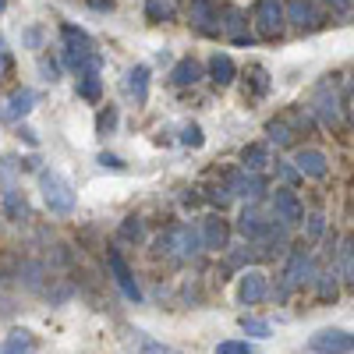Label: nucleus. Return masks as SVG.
Returning a JSON list of instances; mask_svg holds the SVG:
<instances>
[{
  "label": "nucleus",
  "instance_id": "f257e3e1",
  "mask_svg": "<svg viewBox=\"0 0 354 354\" xmlns=\"http://www.w3.org/2000/svg\"><path fill=\"white\" fill-rule=\"evenodd\" d=\"M39 192H43V202L50 213L57 216L75 213V188L61 170H39Z\"/></svg>",
  "mask_w": 354,
  "mask_h": 354
},
{
  "label": "nucleus",
  "instance_id": "f03ea898",
  "mask_svg": "<svg viewBox=\"0 0 354 354\" xmlns=\"http://www.w3.org/2000/svg\"><path fill=\"white\" fill-rule=\"evenodd\" d=\"M156 252L170 255V259H192V255L202 252V234L192 223H177V227L163 230L156 238Z\"/></svg>",
  "mask_w": 354,
  "mask_h": 354
},
{
  "label": "nucleus",
  "instance_id": "7ed1b4c3",
  "mask_svg": "<svg viewBox=\"0 0 354 354\" xmlns=\"http://www.w3.org/2000/svg\"><path fill=\"white\" fill-rule=\"evenodd\" d=\"M308 280H315V277H312V255H308L305 245H301V248L290 252V259H287V266H283V277H280V283H277V298H280V301L290 298V294L298 290L301 283H308Z\"/></svg>",
  "mask_w": 354,
  "mask_h": 354
},
{
  "label": "nucleus",
  "instance_id": "20e7f679",
  "mask_svg": "<svg viewBox=\"0 0 354 354\" xmlns=\"http://www.w3.org/2000/svg\"><path fill=\"white\" fill-rule=\"evenodd\" d=\"M283 21H287V4L283 0H255V28H259V36H266V39L280 36Z\"/></svg>",
  "mask_w": 354,
  "mask_h": 354
},
{
  "label": "nucleus",
  "instance_id": "39448f33",
  "mask_svg": "<svg viewBox=\"0 0 354 354\" xmlns=\"http://www.w3.org/2000/svg\"><path fill=\"white\" fill-rule=\"evenodd\" d=\"M312 110L319 113V121L326 128H340V96L333 93V82H322L312 96Z\"/></svg>",
  "mask_w": 354,
  "mask_h": 354
},
{
  "label": "nucleus",
  "instance_id": "423d86ee",
  "mask_svg": "<svg viewBox=\"0 0 354 354\" xmlns=\"http://www.w3.org/2000/svg\"><path fill=\"white\" fill-rule=\"evenodd\" d=\"M273 220H280V227H298L305 220V205L298 202V195L290 188L273 192Z\"/></svg>",
  "mask_w": 354,
  "mask_h": 354
},
{
  "label": "nucleus",
  "instance_id": "0eeeda50",
  "mask_svg": "<svg viewBox=\"0 0 354 354\" xmlns=\"http://www.w3.org/2000/svg\"><path fill=\"white\" fill-rule=\"evenodd\" d=\"M308 347L315 354H351L354 351V333H347V330H319L308 340Z\"/></svg>",
  "mask_w": 354,
  "mask_h": 354
},
{
  "label": "nucleus",
  "instance_id": "6e6552de",
  "mask_svg": "<svg viewBox=\"0 0 354 354\" xmlns=\"http://www.w3.org/2000/svg\"><path fill=\"white\" fill-rule=\"evenodd\" d=\"M220 32L230 36V43H238V46H252L255 43V36L248 32V21H245V15L238 8H223L220 11Z\"/></svg>",
  "mask_w": 354,
  "mask_h": 354
},
{
  "label": "nucleus",
  "instance_id": "1a4fd4ad",
  "mask_svg": "<svg viewBox=\"0 0 354 354\" xmlns=\"http://www.w3.org/2000/svg\"><path fill=\"white\" fill-rule=\"evenodd\" d=\"M36 100H39V96L32 93V88H15V93H11L4 103H0V121H4V124L21 121V117L36 106Z\"/></svg>",
  "mask_w": 354,
  "mask_h": 354
},
{
  "label": "nucleus",
  "instance_id": "9d476101",
  "mask_svg": "<svg viewBox=\"0 0 354 354\" xmlns=\"http://www.w3.org/2000/svg\"><path fill=\"white\" fill-rule=\"evenodd\" d=\"M238 230L245 234L248 241H262L266 234L273 230V220H266V213H262L259 205L252 202V205H245V209H241V216H238Z\"/></svg>",
  "mask_w": 354,
  "mask_h": 354
},
{
  "label": "nucleus",
  "instance_id": "9b49d317",
  "mask_svg": "<svg viewBox=\"0 0 354 354\" xmlns=\"http://www.w3.org/2000/svg\"><path fill=\"white\" fill-rule=\"evenodd\" d=\"M106 266H110L113 283L121 287V294H124V298H131V301H142V287L135 283V277H131V270H128V262L121 259V252H110V255H106Z\"/></svg>",
  "mask_w": 354,
  "mask_h": 354
},
{
  "label": "nucleus",
  "instance_id": "f8f14e48",
  "mask_svg": "<svg viewBox=\"0 0 354 354\" xmlns=\"http://www.w3.org/2000/svg\"><path fill=\"white\" fill-rule=\"evenodd\" d=\"M266 294H270L266 273H262V270H245V273H241V283H238V298H241V305H259Z\"/></svg>",
  "mask_w": 354,
  "mask_h": 354
},
{
  "label": "nucleus",
  "instance_id": "ddd939ff",
  "mask_svg": "<svg viewBox=\"0 0 354 354\" xmlns=\"http://www.w3.org/2000/svg\"><path fill=\"white\" fill-rule=\"evenodd\" d=\"M188 18H192V25L198 28V32H205V36H216L220 32V15L213 11V0H192V8H188Z\"/></svg>",
  "mask_w": 354,
  "mask_h": 354
},
{
  "label": "nucleus",
  "instance_id": "4468645a",
  "mask_svg": "<svg viewBox=\"0 0 354 354\" xmlns=\"http://www.w3.org/2000/svg\"><path fill=\"white\" fill-rule=\"evenodd\" d=\"M198 234H202V248H209V252H220V248H227V238H230V230H227V220H220L216 213L202 220Z\"/></svg>",
  "mask_w": 354,
  "mask_h": 354
},
{
  "label": "nucleus",
  "instance_id": "2eb2a0df",
  "mask_svg": "<svg viewBox=\"0 0 354 354\" xmlns=\"http://www.w3.org/2000/svg\"><path fill=\"white\" fill-rule=\"evenodd\" d=\"M227 185H230L234 195H241V198H248V202H259V198L266 195V177H262V174H248V170H245V174H234Z\"/></svg>",
  "mask_w": 354,
  "mask_h": 354
},
{
  "label": "nucleus",
  "instance_id": "dca6fc26",
  "mask_svg": "<svg viewBox=\"0 0 354 354\" xmlns=\"http://www.w3.org/2000/svg\"><path fill=\"white\" fill-rule=\"evenodd\" d=\"M294 167H298L301 177H326V170H330L326 153H319V149H298V156H294Z\"/></svg>",
  "mask_w": 354,
  "mask_h": 354
},
{
  "label": "nucleus",
  "instance_id": "f3484780",
  "mask_svg": "<svg viewBox=\"0 0 354 354\" xmlns=\"http://www.w3.org/2000/svg\"><path fill=\"white\" fill-rule=\"evenodd\" d=\"M124 93H128L135 103H145V100H149V68H145V64H135V68L124 75Z\"/></svg>",
  "mask_w": 354,
  "mask_h": 354
},
{
  "label": "nucleus",
  "instance_id": "a211bd4d",
  "mask_svg": "<svg viewBox=\"0 0 354 354\" xmlns=\"http://www.w3.org/2000/svg\"><path fill=\"white\" fill-rule=\"evenodd\" d=\"M287 21H294L298 28H315L319 11H315L312 0H287Z\"/></svg>",
  "mask_w": 354,
  "mask_h": 354
},
{
  "label": "nucleus",
  "instance_id": "6ab92c4d",
  "mask_svg": "<svg viewBox=\"0 0 354 354\" xmlns=\"http://www.w3.org/2000/svg\"><path fill=\"white\" fill-rule=\"evenodd\" d=\"M198 78H202V64H198V61H192V57L177 61V64H174V71H170V82H174V85H195Z\"/></svg>",
  "mask_w": 354,
  "mask_h": 354
},
{
  "label": "nucleus",
  "instance_id": "aec40b11",
  "mask_svg": "<svg viewBox=\"0 0 354 354\" xmlns=\"http://www.w3.org/2000/svg\"><path fill=\"white\" fill-rule=\"evenodd\" d=\"M241 163H245V170H248V174H259L262 167H270V149H266L262 142H255V145H245Z\"/></svg>",
  "mask_w": 354,
  "mask_h": 354
},
{
  "label": "nucleus",
  "instance_id": "412c9836",
  "mask_svg": "<svg viewBox=\"0 0 354 354\" xmlns=\"http://www.w3.org/2000/svg\"><path fill=\"white\" fill-rule=\"evenodd\" d=\"M209 78L216 85H230L234 82V61H230L227 53H213L209 57Z\"/></svg>",
  "mask_w": 354,
  "mask_h": 354
},
{
  "label": "nucleus",
  "instance_id": "4be33fe9",
  "mask_svg": "<svg viewBox=\"0 0 354 354\" xmlns=\"http://www.w3.org/2000/svg\"><path fill=\"white\" fill-rule=\"evenodd\" d=\"M32 351H36V340H32L28 330H15L4 340V347H0V354H32Z\"/></svg>",
  "mask_w": 354,
  "mask_h": 354
},
{
  "label": "nucleus",
  "instance_id": "5701e85b",
  "mask_svg": "<svg viewBox=\"0 0 354 354\" xmlns=\"http://www.w3.org/2000/svg\"><path fill=\"white\" fill-rule=\"evenodd\" d=\"M340 273H344V280L354 287V234H347L344 245H340Z\"/></svg>",
  "mask_w": 354,
  "mask_h": 354
},
{
  "label": "nucleus",
  "instance_id": "b1692460",
  "mask_svg": "<svg viewBox=\"0 0 354 354\" xmlns=\"http://www.w3.org/2000/svg\"><path fill=\"white\" fill-rule=\"evenodd\" d=\"M145 15H149V21H170L174 0H145Z\"/></svg>",
  "mask_w": 354,
  "mask_h": 354
},
{
  "label": "nucleus",
  "instance_id": "393cba45",
  "mask_svg": "<svg viewBox=\"0 0 354 354\" xmlns=\"http://www.w3.org/2000/svg\"><path fill=\"white\" fill-rule=\"evenodd\" d=\"M131 344H135L138 354H181L177 347H167V344H160V340H153V337H135Z\"/></svg>",
  "mask_w": 354,
  "mask_h": 354
},
{
  "label": "nucleus",
  "instance_id": "a878e982",
  "mask_svg": "<svg viewBox=\"0 0 354 354\" xmlns=\"http://www.w3.org/2000/svg\"><path fill=\"white\" fill-rule=\"evenodd\" d=\"M4 205H8V216H11V220H21V216H25V198H21V192H18L15 185H8Z\"/></svg>",
  "mask_w": 354,
  "mask_h": 354
},
{
  "label": "nucleus",
  "instance_id": "bb28decb",
  "mask_svg": "<svg viewBox=\"0 0 354 354\" xmlns=\"http://www.w3.org/2000/svg\"><path fill=\"white\" fill-rule=\"evenodd\" d=\"M100 93H103L100 75H85V78H78V96H82V100H100Z\"/></svg>",
  "mask_w": 354,
  "mask_h": 354
},
{
  "label": "nucleus",
  "instance_id": "cd10ccee",
  "mask_svg": "<svg viewBox=\"0 0 354 354\" xmlns=\"http://www.w3.org/2000/svg\"><path fill=\"white\" fill-rule=\"evenodd\" d=\"M266 138H270V142H277V145H290V124L287 121H270V124H266Z\"/></svg>",
  "mask_w": 354,
  "mask_h": 354
},
{
  "label": "nucleus",
  "instance_id": "c85d7f7f",
  "mask_svg": "<svg viewBox=\"0 0 354 354\" xmlns=\"http://www.w3.org/2000/svg\"><path fill=\"white\" fill-rule=\"evenodd\" d=\"M241 330H245L248 337H255V340H266V337H270V322L255 319V315H245V319H241Z\"/></svg>",
  "mask_w": 354,
  "mask_h": 354
},
{
  "label": "nucleus",
  "instance_id": "c756f323",
  "mask_svg": "<svg viewBox=\"0 0 354 354\" xmlns=\"http://www.w3.org/2000/svg\"><path fill=\"white\" fill-rule=\"evenodd\" d=\"M315 287H319V298L322 301H333L337 298V277L333 273H319L315 277Z\"/></svg>",
  "mask_w": 354,
  "mask_h": 354
},
{
  "label": "nucleus",
  "instance_id": "7c9ffc66",
  "mask_svg": "<svg viewBox=\"0 0 354 354\" xmlns=\"http://www.w3.org/2000/svg\"><path fill=\"white\" fill-rule=\"evenodd\" d=\"M121 238H124V241H142V238H145V223H142L138 216H128V220L121 223Z\"/></svg>",
  "mask_w": 354,
  "mask_h": 354
},
{
  "label": "nucleus",
  "instance_id": "2f4dec72",
  "mask_svg": "<svg viewBox=\"0 0 354 354\" xmlns=\"http://www.w3.org/2000/svg\"><path fill=\"white\" fill-rule=\"evenodd\" d=\"M205 138H202V128L198 124H185L181 128V145H188V149H198Z\"/></svg>",
  "mask_w": 354,
  "mask_h": 354
},
{
  "label": "nucleus",
  "instance_id": "473e14b6",
  "mask_svg": "<svg viewBox=\"0 0 354 354\" xmlns=\"http://www.w3.org/2000/svg\"><path fill=\"white\" fill-rule=\"evenodd\" d=\"M248 78H252V88H255V93L262 96L266 93V88H270V75H266V68H248Z\"/></svg>",
  "mask_w": 354,
  "mask_h": 354
},
{
  "label": "nucleus",
  "instance_id": "72a5a7b5",
  "mask_svg": "<svg viewBox=\"0 0 354 354\" xmlns=\"http://www.w3.org/2000/svg\"><path fill=\"white\" fill-rule=\"evenodd\" d=\"M216 354H255V347L252 344H241V340H223L216 347Z\"/></svg>",
  "mask_w": 354,
  "mask_h": 354
},
{
  "label": "nucleus",
  "instance_id": "f704fd0d",
  "mask_svg": "<svg viewBox=\"0 0 354 354\" xmlns=\"http://www.w3.org/2000/svg\"><path fill=\"white\" fill-rule=\"evenodd\" d=\"M39 75H43L46 82H57V78H61V64L50 61V57H39Z\"/></svg>",
  "mask_w": 354,
  "mask_h": 354
},
{
  "label": "nucleus",
  "instance_id": "c9c22d12",
  "mask_svg": "<svg viewBox=\"0 0 354 354\" xmlns=\"http://www.w3.org/2000/svg\"><path fill=\"white\" fill-rule=\"evenodd\" d=\"M322 230H326V220H322L319 213H312V216H308V227H305V234H308V241L322 238Z\"/></svg>",
  "mask_w": 354,
  "mask_h": 354
},
{
  "label": "nucleus",
  "instance_id": "e433bc0d",
  "mask_svg": "<svg viewBox=\"0 0 354 354\" xmlns=\"http://www.w3.org/2000/svg\"><path fill=\"white\" fill-rule=\"evenodd\" d=\"M234 198V192H230V185H223V188H213L209 192V202L213 205H220V209H227V202Z\"/></svg>",
  "mask_w": 354,
  "mask_h": 354
},
{
  "label": "nucleus",
  "instance_id": "4c0bfd02",
  "mask_svg": "<svg viewBox=\"0 0 354 354\" xmlns=\"http://www.w3.org/2000/svg\"><path fill=\"white\" fill-rule=\"evenodd\" d=\"M100 167L103 170H124V160L113 156V153H100Z\"/></svg>",
  "mask_w": 354,
  "mask_h": 354
},
{
  "label": "nucleus",
  "instance_id": "58836bf2",
  "mask_svg": "<svg viewBox=\"0 0 354 354\" xmlns=\"http://www.w3.org/2000/svg\"><path fill=\"white\" fill-rule=\"evenodd\" d=\"M322 4H330L337 15H351V8H354V0H322Z\"/></svg>",
  "mask_w": 354,
  "mask_h": 354
},
{
  "label": "nucleus",
  "instance_id": "ea45409f",
  "mask_svg": "<svg viewBox=\"0 0 354 354\" xmlns=\"http://www.w3.org/2000/svg\"><path fill=\"white\" fill-rule=\"evenodd\" d=\"M113 124H117V113H113V110H106V113H100V131H103V135H106V131H110Z\"/></svg>",
  "mask_w": 354,
  "mask_h": 354
},
{
  "label": "nucleus",
  "instance_id": "a19ab883",
  "mask_svg": "<svg viewBox=\"0 0 354 354\" xmlns=\"http://www.w3.org/2000/svg\"><path fill=\"white\" fill-rule=\"evenodd\" d=\"M277 170H280L283 181H294V177H298V167H290V163H277Z\"/></svg>",
  "mask_w": 354,
  "mask_h": 354
},
{
  "label": "nucleus",
  "instance_id": "79ce46f5",
  "mask_svg": "<svg viewBox=\"0 0 354 354\" xmlns=\"http://www.w3.org/2000/svg\"><path fill=\"white\" fill-rule=\"evenodd\" d=\"M25 43H28V46H39V28H28V32H25Z\"/></svg>",
  "mask_w": 354,
  "mask_h": 354
},
{
  "label": "nucleus",
  "instance_id": "37998d69",
  "mask_svg": "<svg viewBox=\"0 0 354 354\" xmlns=\"http://www.w3.org/2000/svg\"><path fill=\"white\" fill-rule=\"evenodd\" d=\"M88 4H93V8H100V11H103V8H110V0H88Z\"/></svg>",
  "mask_w": 354,
  "mask_h": 354
},
{
  "label": "nucleus",
  "instance_id": "c03bdc74",
  "mask_svg": "<svg viewBox=\"0 0 354 354\" xmlns=\"http://www.w3.org/2000/svg\"><path fill=\"white\" fill-rule=\"evenodd\" d=\"M4 8H8V0H0V11H4Z\"/></svg>",
  "mask_w": 354,
  "mask_h": 354
}]
</instances>
